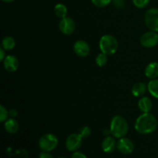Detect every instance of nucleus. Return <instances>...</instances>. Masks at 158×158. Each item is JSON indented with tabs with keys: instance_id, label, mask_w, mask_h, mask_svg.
I'll use <instances>...</instances> for the list:
<instances>
[{
	"instance_id": "1",
	"label": "nucleus",
	"mask_w": 158,
	"mask_h": 158,
	"mask_svg": "<svg viewBox=\"0 0 158 158\" xmlns=\"http://www.w3.org/2000/svg\"><path fill=\"white\" fill-rule=\"evenodd\" d=\"M157 120L153 114L143 113L136 120L134 128L139 134H150L157 130Z\"/></svg>"
},
{
	"instance_id": "2",
	"label": "nucleus",
	"mask_w": 158,
	"mask_h": 158,
	"mask_svg": "<svg viewBox=\"0 0 158 158\" xmlns=\"http://www.w3.org/2000/svg\"><path fill=\"white\" fill-rule=\"evenodd\" d=\"M110 130L114 137L120 139L127 134L129 126L126 119L120 115H116L111 120Z\"/></svg>"
},
{
	"instance_id": "3",
	"label": "nucleus",
	"mask_w": 158,
	"mask_h": 158,
	"mask_svg": "<svg viewBox=\"0 0 158 158\" xmlns=\"http://www.w3.org/2000/svg\"><path fill=\"white\" fill-rule=\"evenodd\" d=\"M100 49L102 52L106 55H113L115 53L118 49V41L117 39L112 35H104L100 38Z\"/></svg>"
},
{
	"instance_id": "4",
	"label": "nucleus",
	"mask_w": 158,
	"mask_h": 158,
	"mask_svg": "<svg viewBox=\"0 0 158 158\" xmlns=\"http://www.w3.org/2000/svg\"><path fill=\"white\" fill-rule=\"evenodd\" d=\"M57 145L58 139L52 134H44L39 140V147L42 151H52L56 148Z\"/></svg>"
},
{
	"instance_id": "5",
	"label": "nucleus",
	"mask_w": 158,
	"mask_h": 158,
	"mask_svg": "<svg viewBox=\"0 0 158 158\" xmlns=\"http://www.w3.org/2000/svg\"><path fill=\"white\" fill-rule=\"evenodd\" d=\"M146 26L154 32H158V9L151 8L145 13L144 16Z\"/></svg>"
},
{
	"instance_id": "6",
	"label": "nucleus",
	"mask_w": 158,
	"mask_h": 158,
	"mask_svg": "<svg viewBox=\"0 0 158 158\" xmlns=\"http://www.w3.org/2000/svg\"><path fill=\"white\" fill-rule=\"evenodd\" d=\"M140 43L143 47L152 48L158 44V34L154 31H149L141 35Z\"/></svg>"
},
{
	"instance_id": "7",
	"label": "nucleus",
	"mask_w": 158,
	"mask_h": 158,
	"mask_svg": "<svg viewBox=\"0 0 158 158\" xmlns=\"http://www.w3.org/2000/svg\"><path fill=\"white\" fill-rule=\"evenodd\" d=\"M59 29L62 33L65 35H71L75 31L76 23L70 17H65L61 19L59 23Z\"/></svg>"
},
{
	"instance_id": "8",
	"label": "nucleus",
	"mask_w": 158,
	"mask_h": 158,
	"mask_svg": "<svg viewBox=\"0 0 158 158\" xmlns=\"http://www.w3.org/2000/svg\"><path fill=\"white\" fill-rule=\"evenodd\" d=\"M83 138L79 134H72L66 138V147L69 151H77L82 145Z\"/></svg>"
},
{
	"instance_id": "9",
	"label": "nucleus",
	"mask_w": 158,
	"mask_h": 158,
	"mask_svg": "<svg viewBox=\"0 0 158 158\" xmlns=\"http://www.w3.org/2000/svg\"><path fill=\"white\" fill-rule=\"evenodd\" d=\"M117 148L123 154H130L134 151V144L132 140L127 137H121L117 143Z\"/></svg>"
},
{
	"instance_id": "10",
	"label": "nucleus",
	"mask_w": 158,
	"mask_h": 158,
	"mask_svg": "<svg viewBox=\"0 0 158 158\" xmlns=\"http://www.w3.org/2000/svg\"><path fill=\"white\" fill-rule=\"evenodd\" d=\"M73 50L78 56L86 57L89 55L90 48L84 40H77L73 46Z\"/></svg>"
},
{
	"instance_id": "11",
	"label": "nucleus",
	"mask_w": 158,
	"mask_h": 158,
	"mask_svg": "<svg viewBox=\"0 0 158 158\" xmlns=\"http://www.w3.org/2000/svg\"><path fill=\"white\" fill-rule=\"evenodd\" d=\"M3 65L6 71L9 73L15 72L19 67L18 59L12 55L6 56L5 60H3Z\"/></svg>"
},
{
	"instance_id": "12",
	"label": "nucleus",
	"mask_w": 158,
	"mask_h": 158,
	"mask_svg": "<svg viewBox=\"0 0 158 158\" xmlns=\"http://www.w3.org/2000/svg\"><path fill=\"white\" fill-rule=\"evenodd\" d=\"M116 148H117V142L114 137L107 136L103 139L102 142V150L103 152L106 154H111L115 151Z\"/></svg>"
},
{
	"instance_id": "13",
	"label": "nucleus",
	"mask_w": 158,
	"mask_h": 158,
	"mask_svg": "<svg viewBox=\"0 0 158 158\" xmlns=\"http://www.w3.org/2000/svg\"><path fill=\"white\" fill-rule=\"evenodd\" d=\"M145 75L149 79H156L158 77V63L151 62L145 68Z\"/></svg>"
},
{
	"instance_id": "14",
	"label": "nucleus",
	"mask_w": 158,
	"mask_h": 158,
	"mask_svg": "<svg viewBox=\"0 0 158 158\" xmlns=\"http://www.w3.org/2000/svg\"><path fill=\"white\" fill-rule=\"evenodd\" d=\"M5 130H6V132H8L9 134H15L17 131H19V124L18 121H17L14 118H9L8 120H6L5 122Z\"/></svg>"
},
{
	"instance_id": "15",
	"label": "nucleus",
	"mask_w": 158,
	"mask_h": 158,
	"mask_svg": "<svg viewBox=\"0 0 158 158\" xmlns=\"http://www.w3.org/2000/svg\"><path fill=\"white\" fill-rule=\"evenodd\" d=\"M147 89H148V85L146 83L138 82V83H136L135 84L133 85L131 92H132V94L134 97H142L145 94Z\"/></svg>"
},
{
	"instance_id": "16",
	"label": "nucleus",
	"mask_w": 158,
	"mask_h": 158,
	"mask_svg": "<svg viewBox=\"0 0 158 158\" xmlns=\"http://www.w3.org/2000/svg\"><path fill=\"white\" fill-rule=\"evenodd\" d=\"M138 107L143 113H150L153 107L152 101L147 97H142L138 101Z\"/></svg>"
},
{
	"instance_id": "17",
	"label": "nucleus",
	"mask_w": 158,
	"mask_h": 158,
	"mask_svg": "<svg viewBox=\"0 0 158 158\" xmlns=\"http://www.w3.org/2000/svg\"><path fill=\"white\" fill-rule=\"evenodd\" d=\"M148 89L150 94L155 98L158 99V79H153L149 81Z\"/></svg>"
},
{
	"instance_id": "18",
	"label": "nucleus",
	"mask_w": 158,
	"mask_h": 158,
	"mask_svg": "<svg viewBox=\"0 0 158 158\" xmlns=\"http://www.w3.org/2000/svg\"><path fill=\"white\" fill-rule=\"evenodd\" d=\"M54 11H55L56 15L60 19L65 18L67 15V8L65 5L61 4V3L56 5L55 8H54Z\"/></svg>"
},
{
	"instance_id": "19",
	"label": "nucleus",
	"mask_w": 158,
	"mask_h": 158,
	"mask_svg": "<svg viewBox=\"0 0 158 158\" xmlns=\"http://www.w3.org/2000/svg\"><path fill=\"white\" fill-rule=\"evenodd\" d=\"M2 46L3 49H5L6 50H11L15 46V40L11 36L5 37L2 42Z\"/></svg>"
},
{
	"instance_id": "20",
	"label": "nucleus",
	"mask_w": 158,
	"mask_h": 158,
	"mask_svg": "<svg viewBox=\"0 0 158 158\" xmlns=\"http://www.w3.org/2000/svg\"><path fill=\"white\" fill-rule=\"evenodd\" d=\"M107 60H108L107 55L101 52L100 53H99L98 55L97 56L95 61L97 66L102 67V66H105V65L107 63Z\"/></svg>"
},
{
	"instance_id": "21",
	"label": "nucleus",
	"mask_w": 158,
	"mask_h": 158,
	"mask_svg": "<svg viewBox=\"0 0 158 158\" xmlns=\"http://www.w3.org/2000/svg\"><path fill=\"white\" fill-rule=\"evenodd\" d=\"M79 134L81 136L82 138H87L88 137H89V135L91 134V129L87 126L82 127L80 130H79Z\"/></svg>"
},
{
	"instance_id": "22",
	"label": "nucleus",
	"mask_w": 158,
	"mask_h": 158,
	"mask_svg": "<svg viewBox=\"0 0 158 158\" xmlns=\"http://www.w3.org/2000/svg\"><path fill=\"white\" fill-rule=\"evenodd\" d=\"M112 0H91L93 4L99 8H103L107 6Z\"/></svg>"
},
{
	"instance_id": "23",
	"label": "nucleus",
	"mask_w": 158,
	"mask_h": 158,
	"mask_svg": "<svg viewBox=\"0 0 158 158\" xmlns=\"http://www.w3.org/2000/svg\"><path fill=\"white\" fill-rule=\"evenodd\" d=\"M132 1L134 6L139 9L147 7L150 3V0H132Z\"/></svg>"
},
{
	"instance_id": "24",
	"label": "nucleus",
	"mask_w": 158,
	"mask_h": 158,
	"mask_svg": "<svg viewBox=\"0 0 158 158\" xmlns=\"http://www.w3.org/2000/svg\"><path fill=\"white\" fill-rule=\"evenodd\" d=\"M8 117H9V111L6 110V108H5V106L3 105H1L0 106V121H6L7 120Z\"/></svg>"
},
{
	"instance_id": "25",
	"label": "nucleus",
	"mask_w": 158,
	"mask_h": 158,
	"mask_svg": "<svg viewBox=\"0 0 158 158\" xmlns=\"http://www.w3.org/2000/svg\"><path fill=\"white\" fill-rule=\"evenodd\" d=\"M112 2L117 9H123L125 6L124 0H112Z\"/></svg>"
},
{
	"instance_id": "26",
	"label": "nucleus",
	"mask_w": 158,
	"mask_h": 158,
	"mask_svg": "<svg viewBox=\"0 0 158 158\" xmlns=\"http://www.w3.org/2000/svg\"><path fill=\"white\" fill-rule=\"evenodd\" d=\"M72 158H87L86 156L84 154L81 152H79V151H75V152L73 154Z\"/></svg>"
},
{
	"instance_id": "27",
	"label": "nucleus",
	"mask_w": 158,
	"mask_h": 158,
	"mask_svg": "<svg viewBox=\"0 0 158 158\" xmlns=\"http://www.w3.org/2000/svg\"><path fill=\"white\" fill-rule=\"evenodd\" d=\"M18 115V111L16 109H11L9 110V116L12 118H15Z\"/></svg>"
},
{
	"instance_id": "28",
	"label": "nucleus",
	"mask_w": 158,
	"mask_h": 158,
	"mask_svg": "<svg viewBox=\"0 0 158 158\" xmlns=\"http://www.w3.org/2000/svg\"><path fill=\"white\" fill-rule=\"evenodd\" d=\"M40 158H53V157H52V154H49V152H46V151H43L42 153H40Z\"/></svg>"
},
{
	"instance_id": "29",
	"label": "nucleus",
	"mask_w": 158,
	"mask_h": 158,
	"mask_svg": "<svg viewBox=\"0 0 158 158\" xmlns=\"http://www.w3.org/2000/svg\"><path fill=\"white\" fill-rule=\"evenodd\" d=\"M6 49H3L2 47L0 49V60H1V61H3V60H5V58L6 57Z\"/></svg>"
},
{
	"instance_id": "30",
	"label": "nucleus",
	"mask_w": 158,
	"mask_h": 158,
	"mask_svg": "<svg viewBox=\"0 0 158 158\" xmlns=\"http://www.w3.org/2000/svg\"><path fill=\"white\" fill-rule=\"evenodd\" d=\"M2 1L5 2H14L15 0H2Z\"/></svg>"
},
{
	"instance_id": "31",
	"label": "nucleus",
	"mask_w": 158,
	"mask_h": 158,
	"mask_svg": "<svg viewBox=\"0 0 158 158\" xmlns=\"http://www.w3.org/2000/svg\"><path fill=\"white\" fill-rule=\"evenodd\" d=\"M59 158H66V157H59Z\"/></svg>"
}]
</instances>
